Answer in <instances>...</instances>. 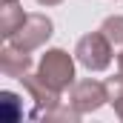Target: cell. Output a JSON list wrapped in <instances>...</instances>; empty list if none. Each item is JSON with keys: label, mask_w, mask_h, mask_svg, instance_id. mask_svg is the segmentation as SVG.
<instances>
[{"label": "cell", "mask_w": 123, "mask_h": 123, "mask_svg": "<svg viewBox=\"0 0 123 123\" xmlns=\"http://www.w3.org/2000/svg\"><path fill=\"white\" fill-rule=\"evenodd\" d=\"M74 60L66 49H46V55L37 63V74L57 92H66L74 86Z\"/></svg>", "instance_id": "cell-1"}, {"label": "cell", "mask_w": 123, "mask_h": 123, "mask_svg": "<svg viewBox=\"0 0 123 123\" xmlns=\"http://www.w3.org/2000/svg\"><path fill=\"white\" fill-rule=\"evenodd\" d=\"M112 49L115 46L109 43V37L97 29V31H89V34H83L77 40L74 57H77V63L83 69H89V72H106L112 66Z\"/></svg>", "instance_id": "cell-2"}, {"label": "cell", "mask_w": 123, "mask_h": 123, "mask_svg": "<svg viewBox=\"0 0 123 123\" xmlns=\"http://www.w3.org/2000/svg\"><path fill=\"white\" fill-rule=\"evenodd\" d=\"M52 34H55V23H52L46 14H26L23 26L9 37V43H14V46L23 49V52H34V49L46 46Z\"/></svg>", "instance_id": "cell-3"}, {"label": "cell", "mask_w": 123, "mask_h": 123, "mask_svg": "<svg viewBox=\"0 0 123 123\" xmlns=\"http://www.w3.org/2000/svg\"><path fill=\"white\" fill-rule=\"evenodd\" d=\"M69 103H72L80 115H92V112L103 109V106L109 103V89H106V83L92 80V77L74 80V86L69 89Z\"/></svg>", "instance_id": "cell-4"}, {"label": "cell", "mask_w": 123, "mask_h": 123, "mask_svg": "<svg viewBox=\"0 0 123 123\" xmlns=\"http://www.w3.org/2000/svg\"><path fill=\"white\" fill-rule=\"evenodd\" d=\"M20 83H23V89L29 92V97L34 100V106H37V109L31 112V117H46V112H52L57 103H63V100H60L63 92L52 89L40 74H31V72H29V74L20 77Z\"/></svg>", "instance_id": "cell-5"}, {"label": "cell", "mask_w": 123, "mask_h": 123, "mask_svg": "<svg viewBox=\"0 0 123 123\" xmlns=\"http://www.w3.org/2000/svg\"><path fill=\"white\" fill-rule=\"evenodd\" d=\"M0 72L6 77H17L20 80L23 74L31 72V52H23V49H17L14 43L6 40V46L0 49Z\"/></svg>", "instance_id": "cell-6"}, {"label": "cell", "mask_w": 123, "mask_h": 123, "mask_svg": "<svg viewBox=\"0 0 123 123\" xmlns=\"http://www.w3.org/2000/svg\"><path fill=\"white\" fill-rule=\"evenodd\" d=\"M23 20H26L23 6L17 0H3V6H0V34H3V40H9L14 31L20 29Z\"/></svg>", "instance_id": "cell-7"}, {"label": "cell", "mask_w": 123, "mask_h": 123, "mask_svg": "<svg viewBox=\"0 0 123 123\" xmlns=\"http://www.w3.org/2000/svg\"><path fill=\"white\" fill-rule=\"evenodd\" d=\"M100 31L109 37V43L115 49H123V14H109L100 23Z\"/></svg>", "instance_id": "cell-8"}, {"label": "cell", "mask_w": 123, "mask_h": 123, "mask_svg": "<svg viewBox=\"0 0 123 123\" xmlns=\"http://www.w3.org/2000/svg\"><path fill=\"white\" fill-rule=\"evenodd\" d=\"M17 94L14 92H0V106H3V117L6 120H17L20 115H23V109L17 106Z\"/></svg>", "instance_id": "cell-9"}, {"label": "cell", "mask_w": 123, "mask_h": 123, "mask_svg": "<svg viewBox=\"0 0 123 123\" xmlns=\"http://www.w3.org/2000/svg\"><path fill=\"white\" fill-rule=\"evenodd\" d=\"M46 120H69V123H77L80 120V112L69 103V106H63V103H57L52 112H46Z\"/></svg>", "instance_id": "cell-10"}, {"label": "cell", "mask_w": 123, "mask_h": 123, "mask_svg": "<svg viewBox=\"0 0 123 123\" xmlns=\"http://www.w3.org/2000/svg\"><path fill=\"white\" fill-rule=\"evenodd\" d=\"M106 89H109V103L123 100V69L115 74V77H109V80H106Z\"/></svg>", "instance_id": "cell-11"}, {"label": "cell", "mask_w": 123, "mask_h": 123, "mask_svg": "<svg viewBox=\"0 0 123 123\" xmlns=\"http://www.w3.org/2000/svg\"><path fill=\"white\" fill-rule=\"evenodd\" d=\"M112 106H115V115H117V117H120V120H123V100H115Z\"/></svg>", "instance_id": "cell-12"}, {"label": "cell", "mask_w": 123, "mask_h": 123, "mask_svg": "<svg viewBox=\"0 0 123 123\" xmlns=\"http://www.w3.org/2000/svg\"><path fill=\"white\" fill-rule=\"evenodd\" d=\"M34 3H37V6H60L63 0H34Z\"/></svg>", "instance_id": "cell-13"}, {"label": "cell", "mask_w": 123, "mask_h": 123, "mask_svg": "<svg viewBox=\"0 0 123 123\" xmlns=\"http://www.w3.org/2000/svg\"><path fill=\"white\" fill-rule=\"evenodd\" d=\"M117 69H123V52L117 55Z\"/></svg>", "instance_id": "cell-14"}]
</instances>
